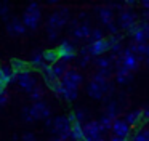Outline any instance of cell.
Wrapping results in <instances>:
<instances>
[{
  "mask_svg": "<svg viewBox=\"0 0 149 141\" xmlns=\"http://www.w3.org/2000/svg\"><path fill=\"white\" fill-rule=\"evenodd\" d=\"M23 115L26 122H36V120H48L50 119V107L43 101L34 103L32 106L23 109Z\"/></svg>",
  "mask_w": 149,
  "mask_h": 141,
  "instance_id": "cell-1",
  "label": "cell"
},
{
  "mask_svg": "<svg viewBox=\"0 0 149 141\" xmlns=\"http://www.w3.org/2000/svg\"><path fill=\"white\" fill-rule=\"evenodd\" d=\"M71 128H72V122L69 120L68 115H59V117L53 119V127L52 131L55 136H59L61 140H68L71 138Z\"/></svg>",
  "mask_w": 149,
  "mask_h": 141,
  "instance_id": "cell-2",
  "label": "cell"
},
{
  "mask_svg": "<svg viewBox=\"0 0 149 141\" xmlns=\"http://www.w3.org/2000/svg\"><path fill=\"white\" fill-rule=\"evenodd\" d=\"M40 5L39 3H29L24 10V15H23V22L27 29H37L40 21Z\"/></svg>",
  "mask_w": 149,
  "mask_h": 141,
  "instance_id": "cell-3",
  "label": "cell"
},
{
  "mask_svg": "<svg viewBox=\"0 0 149 141\" xmlns=\"http://www.w3.org/2000/svg\"><path fill=\"white\" fill-rule=\"evenodd\" d=\"M117 67H125V69H128L130 72L135 69H138V56H136V53H133L130 48H125V50L122 51L120 54H117Z\"/></svg>",
  "mask_w": 149,
  "mask_h": 141,
  "instance_id": "cell-4",
  "label": "cell"
},
{
  "mask_svg": "<svg viewBox=\"0 0 149 141\" xmlns=\"http://www.w3.org/2000/svg\"><path fill=\"white\" fill-rule=\"evenodd\" d=\"M69 21V8L66 6H61L59 10L53 11L48 18V29H55V31H59L61 27H64L66 22Z\"/></svg>",
  "mask_w": 149,
  "mask_h": 141,
  "instance_id": "cell-5",
  "label": "cell"
},
{
  "mask_svg": "<svg viewBox=\"0 0 149 141\" xmlns=\"http://www.w3.org/2000/svg\"><path fill=\"white\" fill-rule=\"evenodd\" d=\"M84 133H85V141H98L101 140L103 135V128H101L100 122L90 120L87 124H84Z\"/></svg>",
  "mask_w": 149,
  "mask_h": 141,
  "instance_id": "cell-6",
  "label": "cell"
},
{
  "mask_svg": "<svg viewBox=\"0 0 149 141\" xmlns=\"http://www.w3.org/2000/svg\"><path fill=\"white\" fill-rule=\"evenodd\" d=\"M15 82L27 93H31L37 87L36 85V77L32 75L31 70H26V72H23V74H16V75H15Z\"/></svg>",
  "mask_w": 149,
  "mask_h": 141,
  "instance_id": "cell-7",
  "label": "cell"
},
{
  "mask_svg": "<svg viewBox=\"0 0 149 141\" xmlns=\"http://www.w3.org/2000/svg\"><path fill=\"white\" fill-rule=\"evenodd\" d=\"M82 80H84V77H82L77 70L69 69L68 72H66V75L61 79V82H63V87H64V88H79Z\"/></svg>",
  "mask_w": 149,
  "mask_h": 141,
  "instance_id": "cell-8",
  "label": "cell"
},
{
  "mask_svg": "<svg viewBox=\"0 0 149 141\" xmlns=\"http://www.w3.org/2000/svg\"><path fill=\"white\" fill-rule=\"evenodd\" d=\"M138 26V21H136V16L133 11H128V10H123L122 13L119 15V27L125 29L127 32L130 31L132 27Z\"/></svg>",
  "mask_w": 149,
  "mask_h": 141,
  "instance_id": "cell-9",
  "label": "cell"
},
{
  "mask_svg": "<svg viewBox=\"0 0 149 141\" xmlns=\"http://www.w3.org/2000/svg\"><path fill=\"white\" fill-rule=\"evenodd\" d=\"M88 50H90L91 58H100L104 54V51L109 50V40L107 38H101V40L96 42H90L88 45Z\"/></svg>",
  "mask_w": 149,
  "mask_h": 141,
  "instance_id": "cell-10",
  "label": "cell"
},
{
  "mask_svg": "<svg viewBox=\"0 0 149 141\" xmlns=\"http://www.w3.org/2000/svg\"><path fill=\"white\" fill-rule=\"evenodd\" d=\"M91 29L87 22H77V21H72V34L77 40H82V38H91Z\"/></svg>",
  "mask_w": 149,
  "mask_h": 141,
  "instance_id": "cell-11",
  "label": "cell"
},
{
  "mask_svg": "<svg viewBox=\"0 0 149 141\" xmlns=\"http://www.w3.org/2000/svg\"><path fill=\"white\" fill-rule=\"evenodd\" d=\"M58 50V56H59V59L61 61H71V59H74L75 58V50H74V45L72 43H69L68 40H64V42H61L59 43V47L56 48Z\"/></svg>",
  "mask_w": 149,
  "mask_h": 141,
  "instance_id": "cell-12",
  "label": "cell"
},
{
  "mask_svg": "<svg viewBox=\"0 0 149 141\" xmlns=\"http://www.w3.org/2000/svg\"><path fill=\"white\" fill-rule=\"evenodd\" d=\"M130 131H132V128H130V125L127 124L125 120H122V119H117V120L114 122V125H112V133L116 135V136L122 138V140H127V138L130 136Z\"/></svg>",
  "mask_w": 149,
  "mask_h": 141,
  "instance_id": "cell-13",
  "label": "cell"
},
{
  "mask_svg": "<svg viewBox=\"0 0 149 141\" xmlns=\"http://www.w3.org/2000/svg\"><path fill=\"white\" fill-rule=\"evenodd\" d=\"M88 95L95 99H101L104 95H107V90L103 85H100L98 82L90 80V83H88Z\"/></svg>",
  "mask_w": 149,
  "mask_h": 141,
  "instance_id": "cell-14",
  "label": "cell"
},
{
  "mask_svg": "<svg viewBox=\"0 0 149 141\" xmlns=\"http://www.w3.org/2000/svg\"><path fill=\"white\" fill-rule=\"evenodd\" d=\"M26 26H24V22H23V19H19V18H13L10 22L7 24V31L10 32V34H15V35H21V34H24L26 32Z\"/></svg>",
  "mask_w": 149,
  "mask_h": 141,
  "instance_id": "cell-15",
  "label": "cell"
},
{
  "mask_svg": "<svg viewBox=\"0 0 149 141\" xmlns=\"http://www.w3.org/2000/svg\"><path fill=\"white\" fill-rule=\"evenodd\" d=\"M15 75L16 74L10 66H0V85L2 87H7L8 83L15 82Z\"/></svg>",
  "mask_w": 149,
  "mask_h": 141,
  "instance_id": "cell-16",
  "label": "cell"
},
{
  "mask_svg": "<svg viewBox=\"0 0 149 141\" xmlns=\"http://www.w3.org/2000/svg\"><path fill=\"white\" fill-rule=\"evenodd\" d=\"M128 34L132 35L133 43H136V45H139V43H146V40H148V37H146V34H144V31H143V27L139 26V22H138V26H135V27L130 29Z\"/></svg>",
  "mask_w": 149,
  "mask_h": 141,
  "instance_id": "cell-17",
  "label": "cell"
},
{
  "mask_svg": "<svg viewBox=\"0 0 149 141\" xmlns=\"http://www.w3.org/2000/svg\"><path fill=\"white\" fill-rule=\"evenodd\" d=\"M98 15H100V19H101V22L103 24H106V26H109V24H112V19H114V11L109 8V6H100L98 8Z\"/></svg>",
  "mask_w": 149,
  "mask_h": 141,
  "instance_id": "cell-18",
  "label": "cell"
},
{
  "mask_svg": "<svg viewBox=\"0 0 149 141\" xmlns=\"http://www.w3.org/2000/svg\"><path fill=\"white\" fill-rule=\"evenodd\" d=\"M125 122L130 125V127H138L143 122V111L136 109V111H130L125 117Z\"/></svg>",
  "mask_w": 149,
  "mask_h": 141,
  "instance_id": "cell-19",
  "label": "cell"
},
{
  "mask_svg": "<svg viewBox=\"0 0 149 141\" xmlns=\"http://www.w3.org/2000/svg\"><path fill=\"white\" fill-rule=\"evenodd\" d=\"M109 50L112 51L114 54H120L122 53V35L120 34H117V35H111L109 38Z\"/></svg>",
  "mask_w": 149,
  "mask_h": 141,
  "instance_id": "cell-20",
  "label": "cell"
},
{
  "mask_svg": "<svg viewBox=\"0 0 149 141\" xmlns=\"http://www.w3.org/2000/svg\"><path fill=\"white\" fill-rule=\"evenodd\" d=\"M68 66H66L64 61H58L56 64H53L52 66V77H55V79L61 80L63 77L66 75V72H68Z\"/></svg>",
  "mask_w": 149,
  "mask_h": 141,
  "instance_id": "cell-21",
  "label": "cell"
},
{
  "mask_svg": "<svg viewBox=\"0 0 149 141\" xmlns=\"http://www.w3.org/2000/svg\"><path fill=\"white\" fill-rule=\"evenodd\" d=\"M71 138L75 141H85V133H84V125L79 122H72L71 128Z\"/></svg>",
  "mask_w": 149,
  "mask_h": 141,
  "instance_id": "cell-22",
  "label": "cell"
},
{
  "mask_svg": "<svg viewBox=\"0 0 149 141\" xmlns=\"http://www.w3.org/2000/svg\"><path fill=\"white\" fill-rule=\"evenodd\" d=\"M10 67L13 69L15 74H23V72H26V70H29V69H27V63H26V61H24V59H18V58L11 59Z\"/></svg>",
  "mask_w": 149,
  "mask_h": 141,
  "instance_id": "cell-23",
  "label": "cell"
},
{
  "mask_svg": "<svg viewBox=\"0 0 149 141\" xmlns=\"http://www.w3.org/2000/svg\"><path fill=\"white\" fill-rule=\"evenodd\" d=\"M43 59H45L47 64L53 66L59 61V56H58V50L56 48H50V50H45L43 51Z\"/></svg>",
  "mask_w": 149,
  "mask_h": 141,
  "instance_id": "cell-24",
  "label": "cell"
},
{
  "mask_svg": "<svg viewBox=\"0 0 149 141\" xmlns=\"http://www.w3.org/2000/svg\"><path fill=\"white\" fill-rule=\"evenodd\" d=\"M130 70L125 69V67H117V72H116V80L119 83H127L130 82Z\"/></svg>",
  "mask_w": 149,
  "mask_h": 141,
  "instance_id": "cell-25",
  "label": "cell"
},
{
  "mask_svg": "<svg viewBox=\"0 0 149 141\" xmlns=\"http://www.w3.org/2000/svg\"><path fill=\"white\" fill-rule=\"evenodd\" d=\"M117 114H119V107H117V103H116V101H109V103H107L106 111H104V115L111 117L112 120H117Z\"/></svg>",
  "mask_w": 149,
  "mask_h": 141,
  "instance_id": "cell-26",
  "label": "cell"
},
{
  "mask_svg": "<svg viewBox=\"0 0 149 141\" xmlns=\"http://www.w3.org/2000/svg\"><path fill=\"white\" fill-rule=\"evenodd\" d=\"M42 64H45V59H43V51H40V50L34 51V54L31 56V66H34V67L39 69Z\"/></svg>",
  "mask_w": 149,
  "mask_h": 141,
  "instance_id": "cell-27",
  "label": "cell"
},
{
  "mask_svg": "<svg viewBox=\"0 0 149 141\" xmlns=\"http://www.w3.org/2000/svg\"><path fill=\"white\" fill-rule=\"evenodd\" d=\"M132 141H149V130H146V128L138 130L135 135H133Z\"/></svg>",
  "mask_w": 149,
  "mask_h": 141,
  "instance_id": "cell-28",
  "label": "cell"
},
{
  "mask_svg": "<svg viewBox=\"0 0 149 141\" xmlns=\"http://www.w3.org/2000/svg\"><path fill=\"white\" fill-rule=\"evenodd\" d=\"M100 122V125H101V128H103V131H106V130H112V125H114V122L116 120H112L111 117H107V115H104L103 114V117H101V120H98Z\"/></svg>",
  "mask_w": 149,
  "mask_h": 141,
  "instance_id": "cell-29",
  "label": "cell"
},
{
  "mask_svg": "<svg viewBox=\"0 0 149 141\" xmlns=\"http://www.w3.org/2000/svg\"><path fill=\"white\" fill-rule=\"evenodd\" d=\"M77 95H79L77 88H64V95H63V98H64L66 101H74V99L77 98Z\"/></svg>",
  "mask_w": 149,
  "mask_h": 141,
  "instance_id": "cell-30",
  "label": "cell"
},
{
  "mask_svg": "<svg viewBox=\"0 0 149 141\" xmlns=\"http://www.w3.org/2000/svg\"><path fill=\"white\" fill-rule=\"evenodd\" d=\"M111 63H112V59H111V58H106V56L96 58V66L100 67V69H109Z\"/></svg>",
  "mask_w": 149,
  "mask_h": 141,
  "instance_id": "cell-31",
  "label": "cell"
},
{
  "mask_svg": "<svg viewBox=\"0 0 149 141\" xmlns=\"http://www.w3.org/2000/svg\"><path fill=\"white\" fill-rule=\"evenodd\" d=\"M31 95V99H32L34 103H39V101H42V96H43V90L40 88V87H36V88L32 90V91L29 93Z\"/></svg>",
  "mask_w": 149,
  "mask_h": 141,
  "instance_id": "cell-32",
  "label": "cell"
},
{
  "mask_svg": "<svg viewBox=\"0 0 149 141\" xmlns=\"http://www.w3.org/2000/svg\"><path fill=\"white\" fill-rule=\"evenodd\" d=\"M8 15H10V5L7 2H0V18L7 19Z\"/></svg>",
  "mask_w": 149,
  "mask_h": 141,
  "instance_id": "cell-33",
  "label": "cell"
},
{
  "mask_svg": "<svg viewBox=\"0 0 149 141\" xmlns=\"http://www.w3.org/2000/svg\"><path fill=\"white\" fill-rule=\"evenodd\" d=\"M74 117H75V122L82 124V122L85 120V117H87V112H85V111H75L74 112Z\"/></svg>",
  "mask_w": 149,
  "mask_h": 141,
  "instance_id": "cell-34",
  "label": "cell"
},
{
  "mask_svg": "<svg viewBox=\"0 0 149 141\" xmlns=\"http://www.w3.org/2000/svg\"><path fill=\"white\" fill-rule=\"evenodd\" d=\"M91 59V54H80V59H79V66L85 67L88 64V61Z\"/></svg>",
  "mask_w": 149,
  "mask_h": 141,
  "instance_id": "cell-35",
  "label": "cell"
},
{
  "mask_svg": "<svg viewBox=\"0 0 149 141\" xmlns=\"http://www.w3.org/2000/svg\"><path fill=\"white\" fill-rule=\"evenodd\" d=\"M103 37V32L100 31V29H93V32H91V42H96V40H101Z\"/></svg>",
  "mask_w": 149,
  "mask_h": 141,
  "instance_id": "cell-36",
  "label": "cell"
},
{
  "mask_svg": "<svg viewBox=\"0 0 149 141\" xmlns=\"http://www.w3.org/2000/svg\"><path fill=\"white\" fill-rule=\"evenodd\" d=\"M58 32L59 31H55V29H48V27H47V34H48L50 40H56V38H58Z\"/></svg>",
  "mask_w": 149,
  "mask_h": 141,
  "instance_id": "cell-37",
  "label": "cell"
},
{
  "mask_svg": "<svg viewBox=\"0 0 149 141\" xmlns=\"http://www.w3.org/2000/svg\"><path fill=\"white\" fill-rule=\"evenodd\" d=\"M139 26L143 27V31H144L146 37L149 38V22H148V21H141V22H139Z\"/></svg>",
  "mask_w": 149,
  "mask_h": 141,
  "instance_id": "cell-38",
  "label": "cell"
},
{
  "mask_svg": "<svg viewBox=\"0 0 149 141\" xmlns=\"http://www.w3.org/2000/svg\"><path fill=\"white\" fill-rule=\"evenodd\" d=\"M21 141H37V140H36V136H34L32 133H26V135L23 136V140H21Z\"/></svg>",
  "mask_w": 149,
  "mask_h": 141,
  "instance_id": "cell-39",
  "label": "cell"
},
{
  "mask_svg": "<svg viewBox=\"0 0 149 141\" xmlns=\"http://www.w3.org/2000/svg\"><path fill=\"white\" fill-rule=\"evenodd\" d=\"M7 101H8V96H7V93H3V95H0V107L7 104Z\"/></svg>",
  "mask_w": 149,
  "mask_h": 141,
  "instance_id": "cell-40",
  "label": "cell"
},
{
  "mask_svg": "<svg viewBox=\"0 0 149 141\" xmlns=\"http://www.w3.org/2000/svg\"><path fill=\"white\" fill-rule=\"evenodd\" d=\"M143 120L149 122V109H144V111H143Z\"/></svg>",
  "mask_w": 149,
  "mask_h": 141,
  "instance_id": "cell-41",
  "label": "cell"
},
{
  "mask_svg": "<svg viewBox=\"0 0 149 141\" xmlns=\"http://www.w3.org/2000/svg\"><path fill=\"white\" fill-rule=\"evenodd\" d=\"M125 5H127V6H135L136 2H135V0H128V2H125Z\"/></svg>",
  "mask_w": 149,
  "mask_h": 141,
  "instance_id": "cell-42",
  "label": "cell"
},
{
  "mask_svg": "<svg viewBox=\"0 0 149 141\" xmlns=\"http://www.w3.org/2000/svg\"><path fill=\"white\" fill-rule=\"evenodd\" d=\"M141 5H143V8H144V10H149V0H144Z\"/></svg>",
  "mask_w": 149,
  "mask_h": 141,
  "instance_id": "cell-43",
  "label": "cell"
},
{
  "mask_svg": "<svg viewBox=\"0 0 149 141\" xmlns=\"http://www.w3.org/2000/svg\"><path fill=\"white\" fill-rule=\"evenodd\" d=\"M111 141H122V138L116 136V135H112V138H111Z\"/></svg>",
  "mask_w": 149,
  "mask_h": 141,
  "instance_id": "cell-44",
  "label": "cell"
},
{
  "mask_svg": "<svg viewBox=\"0 0 149 141\" xmlns=\"http://www.w3.org/2000/svg\"><path fill=\"white\" fill-rule=\"evenodd\" d=\"M50 141H64V140H61V138H59V136H53V138H52V140H50Z\"/></svg>",
  "mask_w": 149,
  "mask_h": 141,
  "instance_id": "cell-45",
  "label": "cell"
},
{
  "mask_svg": "<svg viewBox=\"0 0 149 141\" xmlns=\"http://www.w3.org/2000/svg\"><path fill=\"white\" fill-rule=\"evenodd\" d=\"M3 93H5V87L0 85V95H3Z\"/></svg>",
  "mask_w": 149,
  "mask_h": 141,
  "instance_id": "cell-46",
  "label": "cell"
},
{
  "mask_svg": "<svg viewBox=\"0 0 149 141\" xmlns=\"http://www.w3.org/2000/svg\"><path fill=\"white\" fill-rule=\"evenodd\" d=\"M146 56L149 58V43H148V51H146Z\"/></svg>",
  "mask_w": 149,
  "mask_h": 141,
  "instance_id": "cell-47",
  "label": "cell"
},
{
  "mask_svg": "<svg viewBox=\"0 0 149 141\" xmlns=\"http://www.w3.org/2000/svg\"><path fill=\"white\" fill-rule=\"evenodd\" d=\"M98 141H106V140H104V138H101V140H98Z\"/></svg>",
  "mask_w": 149,
  "mask_h": 141,
  "instance_id": "cell-48",
  "label": "cell"
},
{
  "mask_svg": "<svg viewBox=\"0 0 149 141\" xmlns=\"http://www.w3.org/2000/svg\"><path fill=\"white\" fill-rule=\"evenodd\" d=\"M148 66H149V58H148Z\"/></svg>",
  "mask_w": 149,
  "mask_h": 141,
  "instance_id": "cell-49",
  "label": "cell"
},
{
  "mask_svg": "<svg viewBox=\"0 0 149 141\" xmlns=\"http://www.w3.org/2000/svg\"><path fill=\"white\" fill-rule=\"evenodd\" d=\"M122 141H128V140H122Z\"/></svg>",
  "mask_w": 149,
  "mask_h": 141,
  "instance_id": "cell-50",
  "label": "cell"
}]
</instances>
